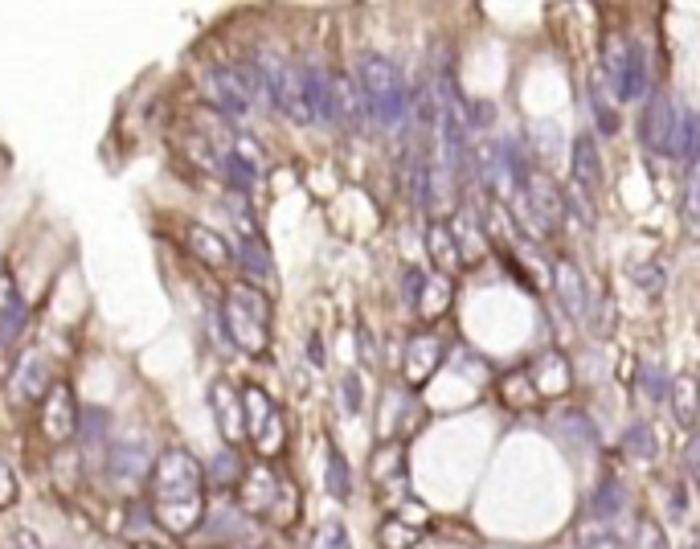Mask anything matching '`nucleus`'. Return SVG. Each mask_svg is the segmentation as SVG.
I'll use <instances>...</instances> for the list:
<instances>
[{"label":"nucleus","instance_id":"obj_28","mask_svg":"<svg viewBox=\"0 0 700 549\" xmlns=\"http://www.w3.org/2000/svg\"><path fill=\"white\" fill-rule=\"evenodd\" d=\"M17 476H13V468H9V459L0 455V509H9V504H17Z\"/></svg>","mask_w":700,"mask_h":549},{"label":"nucleus","instance_id":"obj_13","mask_svg":"<svg viewBox=\"0 0 700 549\" xmlns=\"http://www.w3.org/2000/svg\"><path fill=\"white\" fill-rule=\"evenodd\" d=\"M570 168H574V181H578L586 193L602 189V152H598L594 136H578V140H574Z\"/></svg>","mask_w":700,"mask_h":549},{"label":"nucleus","instance_id":"obj_2","mask_svg":"<svg viewBox=\"0 0 700 549\" xmlns=\"http://www.w3.org/2000/svg\"><path fill=\"white\" fill-rule=\"evenodd\" d=\"M357 87L369 103V119L377 123L381 132H398L402 123L410 119V91L389 58L381 54H365L357 62Z\"/></svg>","mask_w":700,"mask_h":549},{"label":"nucleus","instance_id":"obj_38","mask_svg":"<svg viewBox=\"0 0 700 549\" xmlns=\"http://www.w3.org/2000/svg\"><path fill=\"white\" fill-rule=\"evenodd\" d=\"M131 549H160V545H131Z\"/></svg>","mask_w":700,"mask_h":549},{"label":"nucleus","instance_id":"obj_25","mask_svg":"<svg viewBox=\"0 0 700 549\" xmlns=\"http://www.w3.org/2000/svg\"><path fill=\"white\" fill-rule=\"evenodd\" d=\"M672 402L680 410V422H692L696 418V386L688 382V377H680V382L672 386Z\"/></svg>","mask_w":700,"mask_h":549},{"label":"nucleus","instance_id":"obj_14","mask_svg":"<svg viewBox=\"0 0 700 549\" xmlns=\"http://www.w3.org/2000/svg\"><path fill=\"white\" fill-rule=\"evenodd\" d=\"M50 361L46 357H29L21 369H17V377H13V394H17V402H37V398H50Z\"/></svg>","mask_w":700,"mask_h":549},{"label":"nucleus","instance_id":"obj_24","mask_svg":"<svg viewBox=\"0 0 700 549\" xmlns=\"http://www.w3.org/2000/svg\"><path fill=\"white\" fill-rule=\"evenodd\" d=\"M623 447H627V455H635V459H655V435H651V427L627 431Z\"/></svg>","mask_w":700,"mask_h":549},{"label":"nucleus","instance_id":"obj_1","mask_svg":"<svg viewBox=\"0 0 700 549\" xmlns=\"http://www.w3.org/2000/svg\"><path fill=\"white\" fill-rule=\"evenodd\" d=\"M152 509H156V525H164L172 537L193 533V525L201 521V513H205V472L189 451L168 447L152 463Z\"/></svg>","mask_w":700,"mask_h":549},{"label":"nucleus","instance_id":"obj_34","mask_svg":"<svg viewBox=\"0 0 700 549\" xmlns=\"http://www.w3.org/2000/svg\"><path fill=\"white\" fill-rule=\"evenodd\" d=\"M688 472H692V476L700 480V435H696V439L688 443Z\"/></svg>","mask_w":700,"mask_h":549},{"label":"nucleus","instance_id":"obj_35","mask_svg":"<svg viewBox=\"0 0 700 549\" xmlns=\"http://www.w3.org/2000/svg\"><path fill=\"white\" fill-rule=\"evenodd\" d=\"M328 549H348V533L344 529H328Z\"/></svg>","mask_w":700,"mask_h":549},{"label":"nucleus","instance_id":"obj_20","mask_svg":"<svg viewBox=\"0 0 700 549\" xmlns=\"http://www.w3.org/2000/svg\"><path fill=\"white\" fill-rule=\"evenodd\" d=\"M213 406H217V427L226 431V439L234 443V439H242V422H238V402H234V390L226 386V382H217L213 386Z\"/></svg>","mask_w":700,"mask_h":549},{"label":"nucleus","instance_id":"obj_19","mask_svg":"<svg viewBox=\"0 0 700 549\" xmlns=\"http://www.w3.org/2000/svg\"><path fill=\"white\" fill-rule=\"evenodd\" d=\"M553 283H557V295H561L565 312H570V316H582V312H586V287H582L578 267L557 263V267H553Z\"/></svg>","mask_w":700,"mask_h":549},{"label":"nucleus","instance_id":"obj_31","mask_svg":"<svg viewBox=\"0 0 700 549\" xmlns=\"http://www.w3.org/2000/svg\"><path fill=\"white\" fill-rule=\"evenodd\" d=\"M688 214L692 222H700V164L692 168V181H688Z\"/></svg>","mask_w":700,"mask_h":549},{"label":"nucleus","instance_id":"obj_30","mask_svg":"<svg viewBox=\"0 0 700 549\" xmlns=\"http://www.w3.org/2000/svg\"><path fill=\"white\" fill-rule=\"evenodd\" d=\"M422 291H426L422 271H418V267H410V271H406V300H410V308H422Z\"/></svg>","mask_w":700,"mask_h":549},{"label":"nucleus","instance_id":"obj_3","mask_svg":"<svg viewBox=\"0 0 700 549\" xmlns=\"http://www.w3.org/2000/svg\"><path fill=\"white\" fill-rule=\"evenodd\" d=\"M205 95L217 107V115H230V119H250L262 103H271L254 62L250 66H217V70H209L205 74Z\"/></svg>","mask_w":700,"mask_h":549},{"label":"nucleus","instance_id":"obj_36","mask_svg":"<svg viewBox=\"0 0 700 549\" xmlns=\"http://www.w3.org/2000/svg\"><path fill=\"white\" fill-rule=\"evenodd\" d=\"M582 549H623V545H619L615 537H602V541H586Z\"/></svg>","mask_w":700,"mask_h":549},{"label":"nucleus","instance_id":"obj_9","mask_svg":"<svg viewBox=\"0 0 700 549\" xmlns=\"http://www.w3.org/2000/svg\"><path fill=\"white\" fill-rule=\"evenodd\" d=\"M242 406H246V431L254 435V443L267 451V455L279 451V443H283V422H279L271 398L250 386V390H242Z\"/></svg>","mask_w":700,"mask_h":549},{"label":"nucleus","instance_id":"obj_11","mask_svg":"<svg viewBox=\"0 0 700 549\" xmlns=\"http://www.w3.org/2000/svg\"><path fill=\"white\" fill-rule=\"evenodd\" d=\"M21 324H25V300H21L13 275L0 267V349L13 345V336L21 332Z\"/></svg>","mask_w":700,"mask_h":549},{"label":"nucleus","instance_id":"obj_22","mask_svg":"<svg viewBox=\"0 0 700 549\" xmlns=\"http://www.w3.org/2000/svg\"><path fill=\"white\" fill-rule=\"evenodd\" d=\"M328 492L336 500H348V492H353V476H348V463L340 451H328Z\"/></svg>","mask_w":700,"mask_h":549},{"label":"nucleus","instance_id":"obj_27","mask_svg":"<svg viewBox=\"0 0 700 549\" xmlns=\"http://www.w3.org/2000/svg\"><path fill=\"white\" fill-rule=\"evenodd\" d=\"M594 115H598V123H602V132H606V136H610V132H619V111L602 99V78H598V87H594Z\"/></svg>","mask_w":700,"mask_h":549},{"label":"nucleus","instance_id":"obj_17","mask_svg":"<svg viewBox=\"0 0 700 549\" xmlns=\"http://www.w3.org/2000/svg\"><path fill=\"white\" fill-rule=\"evenodd\" d=\"M529 209L549 226V222H561L565 218V197H561V189L549 177H533L529 181Z\"/></svg>","mask_w":700,"mask_h":549},{"label":"nucleus","instance_id":"obj_16","mask_svg":"<svg viewBox=\"0 0 700 549\" xmlns=\"http://www.w3.org/2000/svg\"><path fill=\"white\" fill-rule=\"evenodd\" d=\"M189 250L205 263V267H226L230 259H234V250L226 246V238L222 234H213L209 226H189Z\"/></svg>","mask_w":700,"mask_h":549},{"label":"nucleus","instance_id":"obj_32","mask_svg":"<svg viewBox=\"0 0 700 549\" xmlns=\"http://www.w3.org/2000/svg\"><path fill=\"white\" fill-rule=\"evenodd\" d=\"M344 406H348V410H361V382H357L353 373L344 377Z\"/></svg>","mask_w":700,"mask_h":549},{"label":"nucleus","instance_id":"obj_6","mask_svg":"<svg viewBox=\"0 0 700 549\" xmlns=\"http://www.w3.org/2000/svg\"><path fill=\"white\" fill-rule=\"evenodd\" d=\"M606 87L615 91L619 103H635L647 95L651 70H647V54L639 41H623V37L606 41Z\"/></svg>","mask_w":700,"mask_h":549},{"label":"nucleus","instance_id":"obj_23","mask_svg":"<svg viewBox=\"0 0 700 549\" xmlns=\"http://www.w3.org/2000/svg\"><path fill=\"white\" fill-rule=\"evenodd\" d=\"M594 513L598 517H619L623 513V488L615 480H602V488L594 492Z\"/></svg>","mask_w":700,"mask_h":549},{"label":"nucleus","instance_id":"obj_8","mask_svg":"<svg viewBox=\"0 0 700 549\" xmlns=\"http://www.w3.org/2000/svg\"><path fill=\"white\" fill-rule=\"evenodd\" d=\"M328 123L336 128H348V132H361L365 119H369V103L361 95V87L348 74H332L328 82V111H324Z\"/></svg>","mask_w":700,"mask_h":549},{"label":"nucleus","instance_id":"obj_37","mask_svg":"<svg viewBox=\"0 0 700 549\" xmlns=\"http://www.w3.org/2000/svg\"><path fill=\"white\" fill-rule=\"evenodd\" d=\"M312 361L324 365V353H320V336H312Z\"/></svg>","mask_w":700,"mask_h":549},{"label":"nucleus","instance_id":"obj_18","mask_svg":"<svg viewBox=\"0 0 700 549\" xmlns=\"http://www.w3.org/2000/svg\"><path fill=\"white\" fill-rule=\"evenodd\" d=\"M238 263L250 279H262V283H271L275 279V267H271V250L267 242H262L258 234H246L242 246H238Z\"/></svg>","mask_w":700,"mask_h":549},{"label":"nucleus","instance_id":"obj_33","mask_svg":"<svg viewBox=\"0 0 700 549\" xmlns=\"http://www.w3.org/2000/svg\"><path fill=\"white\" fill-rule=\"evenodd\" d=\"M13 549H41V537L29 533V529H17L13 533Z\"/></svg>","mask_w":700,"mask_h":549},{"label":"nucleus","instance_id":"obj_7","mask_svg":"<svg viewBox=\"0 0 700 549\" xmlns=\"http://www.w3.org/2000/svg\"><path fill=\"white\" fill-rule=\"evenodd\" d=\"M684 128H688V115H680L672 107V99H664V95L651 99L647 119H643V140L651 152L684 160Z\"/></svg>","mask_w":700,"mask_h":549},{"label":"nucleus","instance_id":"obj_15","mask_svg":"<svg viewBox=\"0 0 700 549\" xmlns=\"http://www.w3.org/2000/svg\"><path fill=\"white\" fill-rule=\"evenodd\" d=\"M107 468H111V480L127 484V480H140V476L152 468V455H148L144 443H115Z\"/></svg>","mask_w":700,"mask_h":549},{"label":"nucleus","instance_id":"obj_12","mask_svg":"<svg viewBox=\"0 0 700 549\" xmlns=\"http://www.w3.org/2000/svg\"><path fill=\"white\" fill-rule=\"evenodd\" d=\"M262 148L254 144V140H246V136H238L234 140V148H230V156H226V168L222 173L238 185V189H250L254 181H258V173H262V156H258Z\"/></svg>","mask_w":700,"mask_h":549},{"label":"nucleus","instance_id":"obj_21","mask_svg":"<svg viewBox=\"0 0 700 549\" xmlns=\"http://www.w3.org/2000/svg\"><path fill=\"white\" fill-rule=\"evenodd\" d=\"M426 250H430V259L439 263L443 271H459V263H463V255H459V246H455V238H451L447 226H434L426 234Z\"/></svg>","mask_w":700,"mask_h":549},{"label":"nucleus","instance_id":"obj_5","mask_svg":"<svg viewBox=\"0 0 700 549\" xmlns=\"http://www.w3.org/2000/svg\"><path fill=\"white\" fill-rule=\"evenodd\" d=\"M254 70L267 87V99L295 123H316L312 115V103H308V87H303V66H291L275 54H258L254 58Z\"/></svg>","mask_w":700,"mask_h":549},{"label":"nucleus","instance_id":"obj_4","mask_svg":"<svg viewBox=\"0 0 700 549\" xmlns=\"http://www.w3.org/2000/svg\"><path fill=\"white\" fill-rule=\"evenodd\" d=\"M226 332L242 353H262L271 341V300L254 287H230L226 295Z\"/></svg>","mask_w":700,"mask_h":549},{"label":"nucleus","instance_id":"obj_10","mask_svg":"<svg viewBox=\"0 0 700 549\" xmlns=\"http://www.w3.org/2000/svg\"><path fill=\"white\" fill-rule=\"evenodd\" d=\"M78 422H82V414H78L74 390L70 386H54L50 398H46V410H41V427H46V435L54 443H62V439H70L78 431Z\"/></svg>","mask_w":700,"mask_h":549},{"label":"nucleus","instance_id":"obj_29","mask_svg":"<svg viewBox=\"0 0 700 549\" xmlns=\"http://www.w3.org/2000/svg\"><path fill=\"white\" fill-rule=\"evenodd\" d=\"M635 283H639L647 295H655V291H660V283H664V271H660V267H635Z\"/></svg>","mask_w":700,"mask_h":549},{"label":"nucleus","instance_id":"obj_26","mask_svg":"<svg viewBox=\"0 0 700 549\" xmlns=\"http://www.w3.org/2000/svg\"><path fill=\"white\" fill-rule=\"evenodd\" d=\"M213 480H217V484H238V480H242V463H238L234 451H222V455H217V463H213Z\"/></svg>","mask_w":700,"mask_h":549}]
</instances>
